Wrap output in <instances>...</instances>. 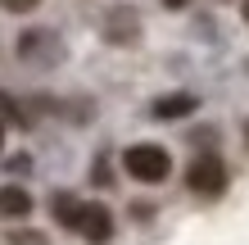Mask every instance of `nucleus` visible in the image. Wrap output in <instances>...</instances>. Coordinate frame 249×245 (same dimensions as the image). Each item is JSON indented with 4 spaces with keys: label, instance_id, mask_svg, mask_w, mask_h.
Here are the masks:
<instances>
[{
    "label": "nucleus",
    "instance_id": "10",
    "mask_svg": "<svg viewBox=\"0 0 249 245\" xmlns=\"http://www.w3.org/2000/svg\"><path fill=\"white\" fill-rule=\"evenodd\" d=\"M245 141H249V127H245Z\"/></svg>",
    "mask_w": 249,
    "mask_h": 245
},
{
    "label": "nucleus",
    "instance_id": "1",
    "mask_svg": "<svg viewBox=\"0 0 249 245\" xmlns=\"http://www.w3.org/2000/svg\"><path fill=\"white\" fill-rule=\"evenodd\" d=\"M54 218L64 227H72V232L82 241H91V245H105L113 236V213L105 205H82L72 195H54Z\"/></svg>",
    "mask_w": 249,
    "mask_h": 245
},
{
    "label": "nucleus",
    "instance_id": "9",
    "mask_svg": "<svg viewBox=\"0 0 249 245\" xmlns=\"http://www.w3.org/2000/svg\"><path fill=\"white\" fill-rule=\"evenodd\" d=\"M0 146H5V127H0Z\"/></svg>",
    "mask_w": 249,
    "mask_h": 245
},
{
    "label": "nucleus",
    "instance_id": "5",
    "mask_svg": "<svg viewBox=\"0 0 249 245\" xmlns=\"http://www.w3.org/2000/svg\"><path fill=\"white\" fill-rule=\"evenodd\" d=\"M199 100L195 95H168V100H154V118H186V113H195Z\"/></svg>",
    "mask_w": 249,
    "mask_h": 245
},
{
    "label": "nucleus",
    "instance_id": "2",
    "mask_svg": "<svg viewBox=\"0 0 249 245\" xmlns=\"http://www.w3.org/2000/svg\"><path fill=\"white\" fill-rule=\"evenodd\" d=\"M123 168H127V177H136V182H163L168 172H172V159H168V150L163 146H131L123 154Z\"/></svg>",
    "mask_w": 249,
    "mask_h": 245
},
{
    "label": "nucleus",
    "instance_id": "6",
    "mask_svg": "<svg viewBox=\"0 0 249 245\" xmlns=\"http://www.w3.org/2000/svg\"><path fill=\"white\" fill-rule=\"evenodd\" d=\"M41 5V0H0V9H9V14H32Z\"/></svg>",
    "mask_w": 249,
    "mask_h": 245
},
{
    "label": "nucleus",
    "instance_id": "8",
    "mask_svg": "<svg viewBox=\"0 0 249 245\" xmlns=\"http://www.w3.org/2000/svg\"><path fill=\"white\" fill-rule=\"evenodd\" d=\"M245 23H249V0H245Z\"/></svg>",
    "mask_w": 249,
    "mask_h": 245
},
{
    "label": "nucleus",
    "instance_id": "7",
    "mask_svg": "<svg viewBox=\"0 0 249 245\" xmlns=\"http://www.w3.org/2000/svg\"><path fill=\"white\" fill-rule=\"evenodd\" d=\"M41 236H14V245H36Z\"/></svg>",
    "mask_w": 249,
    "mask_h": 245
},
{
    "label": "nucleus",
    "instance_id": "3",
    "mask_svg": "<svg viewBox=\"0 0 249 245\" xmlns=\"http://www.w3.org/2000/svg\"><path fill=\"white\" fill-rule=\"evenodd\" d=\"M186 186L195 195H222L227 191V164L217 159V154H199V159L186 168Z\"/></svg>",
    "mask_w": 249,
    "mask_h": 245
},
{
    "label": "nucleus",
    "instance_id": "4",
    "mask_svg": "<svg viewBox=\"0 0 249 245\" xmlns=\"http://www.w3.org/2000/svg\"><path fill=\"white\" fill-rule=\"evenodd\" d=\"M32 213V195L23 186H0V218H23Z\"/></svg>",
    "mask_w": 249,
    "mask_h": 245
}]
</instances>
